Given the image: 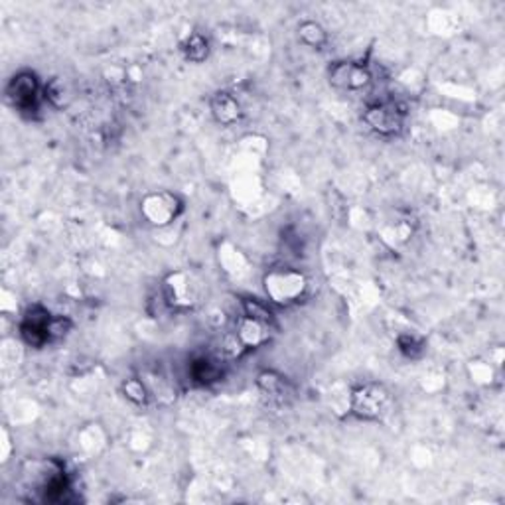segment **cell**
Instances as JSON below:
<instances>
[{"label": "cell", "mask_w": 505, "mask_h": 505, "mask_svg": "<svg viewBox=\"0 0 505 505\" xmlns=\"http://www.w3.org/2000/svg\"><path fill=\"white\" fill-rule=\"evenodd\" d=\"M298 40L312 50H322L328 44V32L320 22L304 20L298 24Z\"/></svg>", "instance_id": "cell-16"}, {"label": "cell", "mask_w": 505, "mask_h": 505, "mask_svg": "<svg viewBox=\"0 0 505 505\" xmlns=\"http://www.w3.org/2000/svg\"><path fill=\"white\" fill-rule=\"evenodd\" d=\"M498 371L500 367L496 364H490L488 362H472L470 366V374H472V379L479 385H491L496 379H498Z\"/></svg>", "instance_id": "cell-19"}, {"label": "cell", "mask_w": 505, "mask_h": 505, "mask_svg": "<svg viewBox=\"0 0 505 505\" xmlns=\"http://www.w3.org/2000/svg\"><path fill=\"white\" fill-rule=\"evenodd\" d=\"M364 123L383 139L399 137L405 130L407 109L395 101H377L366 107Z\"/></svg>", "instance_id": "cell-4"}, {"label": "cell", "mask_w": 505, "mask_h": 505, "mask_svg": "<svg viewBox=\"0 0 505 505\" xmlns=\"http://www.w3.org/2000/svg\"><path fill=\"white\" fill-rule=\"evenodd\" d=\"M397 350L407 359H418L427 350V342L417 334H401L397 335Z\"/></svg>", "instance_id": "cell-17"}, {"label": "cell", "mask_w": 505, "mask_h": 505, "mask_svg": "<svg viewBox=\"0 0 505 505\" xmlns=\"http://www.w3.org/2000/svg\"><path fill=\"white\" fill-rule=\"evenodd\" d=\"M223 377L222 357L215 356H198L190 362V379L200 387H210Z\"/></svg>", "instance_id": "cell-13"}, {"label": "cell", "mask_w": 505, "mask_h": 505, "mask_svg": "<svg viewBox=\"0 0 505 505\" xmlns=\"http://www.w3.org/2000/svg\"><path fill=\"white\" fill-rule=\"evenodd\" d=\"M44 88L34 71H20L8 81L6 99L20 113H36L40 109Z\"/></svg>", "instance_id": "cell-7"}, {"label": "cell", "mask_w": 505, "mask_h": 505, "mask_svg": "<svg viewBox=\"0 0 505 505\" xmlns=\"http://www.w3.org/2000/svg\"><path fill=\"white\" fill-rule=\"evenodd\" d=\"M20 484L30 491L34 501L64 503L69 494V478L66 466L57 459H34L20 468Z\"/></svg>", "instance_id": "cell-1"}, {"label": "cell", "mask_w": 505, "mask_h": 505, "mask_svg": "<svg viewBox=\"0 0 505 505\" xmlns=\"http://www.w3.org/2000/svg\"><path fill=\"white\" fill-rule=\"evenodd\" d=\"M71 330H74V320L62 314H54L50 322V342H59L67 338Z\"/></svg>", "instance_id": "cell-20"}, {"label": "cell", "mask_w": 505, "mask_h": 505, "mask_svg": "<svg viewBox=\"0 0 505 505\" xmlns=\"http://www.w3.org/2000/svg\"><path fill=\"white\" fill-rule=\"evenodd\" d=\"M393 395L383 383H362L347 395V413L366 423H379L391 413Z\"/></svg>", "instance_id": "cell-3"}, {"label": "cell", "mask_w": 505, "mask_h": 505, "mask_svg": "<svg viewBox=\"0 0 505 505\" xmlns=\"http://www.w3.org/2000/svg\"><path fill=\"white\" fill-rule=\"evenodd\" d=\"M210 109L215 121H218L222 127H233L243 119L242 103L237 101L235 95L227 91H218L213 95L210 99Z\"/></svg>", "instance_id": "cell-12"}, {"label": "cell", "mask_w": 505, "mask_h": 505, "mask_svg": "<svg viewBox=\"0 0 505 505\" xmlns=\"http://www.w3.org/2000/svg\"><path fill=\"white\" fill-rule=\"evenodd\" d=\"M182 56L186 62L190 64H203L210 57L211 52V44L208 40V36H203L200 32H191L188 38L182 42Z\"/></svg>", "instance_id": "cell-14"}, {"label": "cell", "mask_w": 505, "mask_h": 505, "mask_svg": "<svg viewBox=\"0 0 505 505\" xmlns=\"http://www.w3.org/2000/svg\"><path fill=\"white\" fill-rule=\"evenodd\" d=\"M242 314L257 318L261 322L273 324V326H274V316H273L269 304H264L263 300H259V298H243L242 300Z\"/></svg>", "instance_id": "cell-18"}, {"label": "cell", "mask_w": 505, "mask_h": 505, "mask_svg": "<svg viewBox=\"0 0 505 505\" xmlns=\"http://www.w3.org/2000/svg\"><path fill=\"white\" fill-rule=\"evenodd\" d=\"M273 324H267V322H261L257 318H251V316H245L242 314L237 320H235V326H233V335L237 338L239 345L243 347V352L249 354V352H255L259 350L261 345L269 344L271 335H273Z\"/></svg>", "instance_id": "cell-10"}, {"label": "cell", "mask_w": 505, "mask_h": 505, "mask_svg": "<svg viewBox=\"0 0 505 505\" xmlns=\"http://www.w3.org/2000/svg\"><path fill=\"white\" fill-rule=\"evenodd\" d=\"M121 393L125 399L137 407H149L152 403V393L144 377H129L121 383Z\"/></svg>", "instance_id": "cell-15"}, {"label": "cell", "mask_w": 505, "mask_h": 505, "mask_svg": "<svg viewBox=\"0 0 505 505\" xmlns=\"http://www.w3.org/2000/svg\"><path fill=\"white\" fill-rule=\"evenodd\" d=\"M52 312L46 310L44 306H32L20 320V338L22 342L40 350L46 344L50 342V322H52Z\"/></svg>", "instance_id": "cell-9"}, {"label": "cell", "mask_w": 505, "mask_h": 505, "mask_svg": "<svg viewBox=\"0 0 505 505\" xmlns=\"http://www.w3.org/2000/svg\"><path fill=\"white\" fill-rule=\"evenodd\" d=\"M257 389L261 395L267 399L271 405L276 407H286L294 399V387L293 383L288 381L279 371L264 369L257 376Z\"/></svg>", "instance_id": "cell-11"}, {"label": "cell", "mask_w": 505, "mask_h": 505, "mask_svg": "<svg viewBox=\"0 0 505 505\" xmlns=\"http://www.w3.org/2000/svg\"><path fill=\"white\" fill-rule=\"evenodd\" d=\"M200 283L188 271H174L166 274L162 283V298L166 306L174 312H186L194 308L200 300Z\"/></svg>", "instance_id": "cell-5"}, {"label": "cell", "mask_w": 505, "mask_h": 505, "mask_svg": "<svg viewBox=\"0 0 505 505\" xmlns=\"http://www.w3.org/2000/svg\"><path fill=\"white\" fill-rule=\"evenodd\" d=\"M263 286L271 304L293 306L308 294L310 281L303 271L291 264H276L264 273Z\"/></svg>", "instance_id": "cell-2"}, {"label": "cell", "mask_w": 505, "mask_h": 505, "mask_svg": "<svg viewBox=\"0 0 505 505\" xmlns=\"http://www.w3.org/2000/svg\"><path fill=\"white\" fill-rule=\"evenodd\" d=\"M328 81L334 89L338 91H364L374 81V74L364 62H354V59H344V62H334L328 67Z\"/></svg>", "instance_id": "cell-8"}, {"label": "cell", "mask_w": 505, "mask_h": 505, "mask_svg": "<svg viewBox=\"0 0 505 505\" xmlns=\"http://www.w3.org/2000/svg\"><path fill=\"white\" fill-rule=\"evenodd\" d=\"M184 211V201L174 191H150L140 201V215L152 227H168Z\"/></svg>", "instance_id": "cell-6"}]
</instances>
